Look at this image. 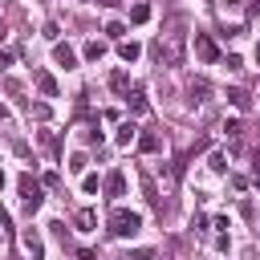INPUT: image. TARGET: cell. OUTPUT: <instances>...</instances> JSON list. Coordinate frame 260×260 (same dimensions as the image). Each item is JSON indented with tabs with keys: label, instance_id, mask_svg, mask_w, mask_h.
Here are the masks:
<instances>
[{
	"label": "cell",
	"instance_id": "23",
	"mask_svg": "<svg viewBox=\"0 0 260 260\" xmlns=\"http://www.w3.org/2000/svg\"><path fill=\"white\" fill-rule=\"evenodd\" d=\"M219 8H223V16H228V12L240 16V0H219Z\"/></svg>",
	"mask_w": 260,
	"mask_h": 260
},
{
	"label": "cell",
	"instance_id": "22",
	"mask_svg": "<svg viewBox=\"0 0 260 260\" xmlns=\"http://www.w3.org/2000/svg\"><path fill=\"white\" fill-rule=\"evenodd\" d=\"M69 171L81 175V171H85V154H73V158H69Z\"/></svg>",
	"mask_w": 260,
	"mask_h": 260
},
{
	"label": "cell",
	"instance_id": "24",
	"mask_svg": "<svg viewBox=\"0 0 260 260\" xmlns=\"http://www.w3.org/2000/svg\"><path fill=\"white\" fill-rule=\"evenodd\" d=\"M223 65H228V69H232V73H240V69H244V61H240V57H236V53H228V61H223Z\"/></svg>",
	"mask_w": 260,
	"mask_h": 260
},
{
	"label": "cell",
	"instance_id": "29",
	"mask_svg": "<svg viewBox=\"0 0 260 260\" xmlns=\"http://www.w3.org/2000/svg\"><path fill=\"white\" fill-rule=\"evenodd\" d=\"M98 4H102V8H114V4H122V0H98Z\"/></svg>",
	"mask_w": 260,
	"mask_h": 260
},
{
	"label": "cell",
	"instance_id": "6",
	"mask_svg": "<svg viewBox=\"0 0 260 260\" xmlns=\"http://www.w3.org/2000/svg\"><path fill=\"white\" fill-rule=\"evenodd\" d=\"M106 195H110V199H122V195H126V175H122V171H110V175H106Z\"/></svg>",
	"mask_w": 260,
	"mask_h": 260
},
{
	"label": "cell",
	"instance_id": "26",
	"mask_svg": "<svg viewBox=\"0 0 260 260\" xmlns=\"http://www.w3.org/2000/svg\"><path fill=\"white\" fill-rule=\"evenodd\" d=\"M28 114H32V118H49V106H45V102H41V106H28Z\"/></svg>",
	"mask_w": 260,
	"mask_h": 260
},
{
	"label": "cell",
	"instance_id": "2",
	"mask_svg": "<svg viewBox=\"0 0 260 260\" xmlns=\"http://www.w3.org/2000/svg\"><path fill=\"white\" fill-rule=\"evenodd\" d=\"M138 228H142V215H138V211H126V207H114V211H110V232H114V236L126 240V236H134Z\"/></svg>",
	"mask_w": 260,
	"mask_h": 260
},
{
	"label": "cell",
	"instance_id": "32",
	"mask_svg": "<svg viewBox=\"0 0 260 260\" xmlns=\"http://www.w3.org/2000/svg\"><path fill=\"white\" fill-rule=\"evenodd\" d=\"M0 45H4V24H0Z\"/></svg>",
	"mask_w": 260,
	"mask_h": 260
},
{
	"label": "cell",
	"instance_id": "13",
	"mask_svg": "<svg viewBox=\"0 0 260 260\" xmlns=\"http://www.w3.org/2000/svg\"><path fill=\"white\" fill-rule=\"evenodd\" d=\"M138 150H142V154H154V150H158V134H150V130L138 134Z\"/></svg>",
	"mask_w": 260,
	"mask_h": 260
},
{
	"label": "cell",
	"instance_id": "7",
	"mask_svg": "<svg viewBox=\"0 0 260 260\" xmlns=\"http://www.w3.org/2000/svg\"><path fill=\"white\" fill-rule=\"evenodd\" d=\"M118 57H122L126 65H134V61L142 57V45H138V41H118Z\"/></svg>",
	"mask_w": 260,
	"mask_h": 260
},
{
	"label": "cell",
	"instance_id": "34",
	"mask_svg": "<svg viewBox=\"0 0 260 260\" xmlns=\"http://www.w3.org/2000/svg\"><path fill=\"white\" fill-rule=\"evenodd\" d=\"M256 61H260V45H256Z\"/></svg>",
	"mask_w": 260,
	"mask_h": 260
},
{
	"label": "cell",
	"instance_id": "28",
	"mask_svg": "<svg viewBox=\"0 0 260 260\" xmlns=\"http://www.w3.org/2000/svg\"><path fill=\"white\" fill-rule=\"evenodd\" d=\"M77 260H98V252L93 248H77Z\"/></svg>",
	"mask_w": 260,
	"mask_h": 260
},
{
	"label": "cell",
	"instance_id": "17",
	"mask_svg": "<svg viewBox=\"0 0 260 260\" xmlns=\"http://www.w3.org/2000/svg\"><path fill=\"white\" fill-rule=\"evenodd\" d=\"M126 85H130V77H126L122 69H114V73H110V89H118V93H126Z\"/></svg>",
	"mask_w": 260,
	"mask_h": 260
},
{
	"label": "cell",
	"instance_id": "12",
	"mask_svg": "<svg viewBox=\"0 0 260 260\" xmlns=\"http://www.w3.org/2000/svg\"><path fill=\"white\" fill-rule=\"evenodd\" d=\"M146 20H150V4H142V0H138V4L130 8V24H146Z\"/></svg>",
	"mask_w": 260,
	"mask_h": 260
},
{
	"label": "cell",
	"instance_id": "35",
	"mask_svg": "<svg viewBox=\"0 0 260 260\" xmlns=\"http://www.w3.org/2000/svg\"><path fill=\"white\" fill-rule=\"evenodd\" d=\"M0 244H4V232H0Z\"/></svg>",
	"mask_w": 260,
	"mask_h": 260
},
{
	"label": "cell",
	"instance_id": "18",
	"mask_svg": "<svg viewBox=\"0 0 260 260\" xmlns=\"http://www.w3.org/2000/svg\"><path fill=\"white\" fill-rule=\"evenodd\" d=\"M187 93H191V102H207V81H191Z\"/></svg>",
	"mask_w": 260,
	"mask_h": 260
},
{
	"label": "cell",
	"instance_id": "4",
	"mask_svg": "<svg viewBox=\"0 0 260 260\" xmlns=\"http://www.w3.org/2000/svg\"><path fill=\"white\" fill-rule=\"evenodd\" d=\"M191 45H195V57H199L203 65H215V61H219V45H215L207 32H195V41H191Z\"/></svg>",
	"mask_w": 260,
	"mask_h": 260
},
{
	"label": "cell",
	"instance_id": "10",
	"mask_svg": "<svg viewBox=\"0 0 260 260\" xmlns=\"http://www.w3.org/2000/svg\"><path fill=\"white\" fill-rule=\"evenodd\" d=\"M102 57H106V41H85V61H93V65H98Z\"/></svg>",
	"mask_w": 260,
	"mask_h": 260
},
{
	"label": "cell",
	"instance_id": "14",
	"mask_svg": "<svg viewBox=\"0 0 260 260\" xmlns=\"http://www.w3.org/2000/svg\"><path fill=\"white\" fill-rule=\"evenodd\" d=\"M77 228H81V232H93V228H98V215H93L89 207H81V211H77Z\"/></svg>",
	"mask_w": 260,
	"mask_h": 260
},
{
	"label": "cell",
	"instance_id": "11",
	"mask_svg": "<svg viewBox=\"0 0 260 260\" xmlns=\"http://www.w3.org/2000/svg\"><path fill=\"white\" fill-rule=\"evenodd\" d=\"M37 89H41L45 98H57V81H53V73H37Z\"/></svg>",
	"mask_w": 260,
	"mask_h": 260
},
{
	"label": "cell",
	"instance_id": "25",
	"mask_svg": "<svg viewBox=\"0 0 260 260\" xmlns=\"http://www.w3.org/2000/svg\"><path fill=\"white\" fill-rule=\"evenodd\" d=\"M223 134H228V138H240V122H236V118H232V122H223Z\"/></svg>",
	"mask_w": 260,
	"mask_h": 260
},
{
	"label": "cell",
	"instance_id": "20",
	"mask_svg": "<svg viewBox=\"0 0 260 260\" xmlns=\"http://www.w3.org/2000/svg\"><path fill=\"white\" fill-rule=\"evenodd\" d=\"M98 187H102L98 175H85V179H81V191H85V195H98Z\"/></svg>",
	"mask_w": 260,
	"mask_h": 260
},
{
	"label": "cell",
	"instance_id": "1",
	"mask_svg": "<svg viewBox=\"0 0 260 260\" xmlns=\"http://www.w3.org/2000/svg\"><path fill=\"white\" fill-rule=\"evenodd\" d=\"M183 49H187V37H183V32H167V37H158V45H154L158 65H167V69L183 65Z\"/></svg>",
	"mask_w": 260,
	"mask_h": 260
},
{
	"label": "cell",
	"instance_id": "15",
	"mask_svg": "<svg viewBox=\"0 0 260 260\" xmlns=\"http://www.w3.org/2000/svg\"><path fill=\"white\" fill-rule=\"evenodd\" d=\"M228 102H232L236 110H248V106H252V98H248L244 89H228Z\"/></svg>",
	"mask_w": 260,
	"mask_h": 260
},
{
	"label": "cell",
	"instance_id": "33",
	"mask_svg": "<svg viewBox=\"0 0 260 260\" xmlns=\"http://www.w3.org/2000/svg\"><path fill=\"white\" fill-rule=\"evenodd\" d=\"M0 187H4V171H0Z\"/></svg>",
	"mask_w": 260,
	"mask_h": 260
},
{
	"label": "cell",
	"instance_id": "3",
	"mask_svg": "<svg viewBox=\"0 0 260 260\" xmlns=\"http://www.w3.org/2000/svg\"><path fill=\"white\" fill-rule=\"evenodd\" d=\"M16 187H20V195H24V203H20V207H24L28 215H32V211H37V207L45 203V195H41L37 179H32V175H20V179H16Z\"/></svg>",
	"mask_w": 260,
	"mask_h": 260
},
{
	"label": "cell",
	"instance_id": "31",
	"mask_svg": "<svg viewBox=\"0 0 260 260\" xmlns=\"http://www.w3.org/2000/svg\"><path fill=\"white\" fill-rule=\"evenodd\" d=\"M252 187H256V191H260V175H256V179H252Z\"/></svg>",
	"mask_w": 260,
	"mask_h": 260
},
{
	"label": "cell",
	"instance_id": "8",
	"mask_svg": "<svg viewBox=\"0 0 260 260\" xmlns=\"http://www.w3.org/2000/svg\"><path fill=\"white\" fill-rule=\"evenodd\" d=\"M24 248H28V256H32V260H41V256H45V244H41L37 228H24Z\"/></svg>",
	"mask_w": 260,
	"mask_h": 260
},
{
	"label": "cell",
	"instance_id": "19",
	"mask_svg": "<svg viewBox=\"0 0 260 260\" xmlns=\"http://www.w3.org/2000/svg\"><path fill=\"white\" fill-rule=\"evenodd\" d=\"M126 102H130V110H134V114H146V98H142L138 89H130V93H126Z\"/></svg>",
	"mask_w": 260,
	"mask_h": 260
},
{
	"label": "cell",
	"instance_id": "21",
	"mask_svg": "<svg viewBox=\"0 0 260 260\" xmlns=\"http://www.w3.org/2000/svg\"><path fill=\"white\" fill-rule=\"evenodd\" d=\"M122 32H126V24H122V20H110V24H106V37H114V41H122Z\"/></svg>",
	"mask_w": 260,
	"mask_h": 260
},
{
	"label": "cell",
	"instance_id": "30",
	"mask_svg": "<svg viewBox=\"0 0 260 260\" xmlns=\"http://www.w3.org/2000/svg\"><path fill=\"white\" fill-rule=\"evenodd\" d=\"M4 118H8V110H4V106H0V122H4Z\"/></svg>",
	"mask_w": 260,
	"mask_h": 260
},
{
	"label": "cell",
	"instance_id": "5",
	"mask_svg": "<svg viewBox=\"0 0 260 260\" xmlns=\"http://www.w3.org/2000/svg\"><path fill=\"white\" fill-rule=\"evenodd\" d=\"M53 61H57L61 69H77V53H73L65 41H57V45H53Z\"/></svg>",
	"mask_w": 260,
	"mask_h": 260
},
{
	"label": "cell",
	"instance_id": "27",
	"mask_svg": "<svg viewBox=\"0 0 260 260\" xmlns=\"http://www.w3.org/2000/svg\"><path fill=\"white\" fill-rule=\"evenodd\" d=\"M12 61H16V53H12V49H4V53H0V69H8Z\"/></svg>",
	"mask_w": 260,
	"mask_h": 260
},
{
	"label": "cell",
	"instance_id": "16",
	"mask_svg": "<svg viewBox=\"0 0 260 260\" xmlns=\"http://www.w3.org/2000/svg\"><path fill=\"white\" fill-rule=\"evenodd\" d=\"M207 167H211L215 175H223V171H228V154H223V150H211V158H207Z\"/></svg>",
	"mask_w": 260,
	"mask_h": 260
},
{
	"label": "cell",
	"instance_id": "9",
	"mask_svg": "<svg viewBox=\"0 0 260 260\" xmlns=\"http://www.w3.org/2000/svg\"><path fill=\"white\" fill-rule=\"evenodd\" d=\"M134 138H138V126H134V122H122V126H118V138H114V142H118V146H130Z\"/></svg>",
	"mask_w": 260,
	"mask_h": 260
}]
</instances>
